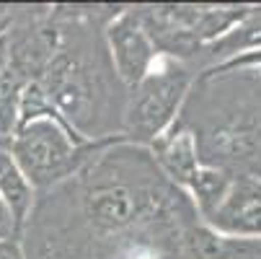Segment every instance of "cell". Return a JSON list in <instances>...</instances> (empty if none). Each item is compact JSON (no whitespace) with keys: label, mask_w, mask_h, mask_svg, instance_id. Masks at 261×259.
<instances>
[{"label":"cell","mask_w":261,"mask_h":259,"mask_svg":"<svg viewBox=\"0 0 261 259\" xmlns=\"http://www.w3.org/2000/svg\"><path fill=\"white\" fill-rule=\"evenodd\" d=\"M199 223L192 197L153 153L117 137L36 195L21 244L26 259H197Z\"/></svg>","instance_id":"1"},{"label":"cell","mask_w":261,"mask_h":259,"mask_svg":"<svg viewBox=\"0 0 261 259\" xmlns=\"http://www.w3.org/2000/svg\"><path fill=\"white\" fill-rule=\"evenodd\" d=\"M122 6H52L57 44L36 86L86 143L122 137L127 88L111 65L103 29Z\"/></svg>","instance_id":"2"},{"label":"cell","mask_w":261,"mask_h":259,"mask_svg":"<svg viewBox=\"0 0 261 259\" xmlns=\"http://www.w3.org/2000/svg\"><path fill=\"white\" fill-rule=\"evenodd\" d=\"M192 132L202 166L261 174V65L202 70L176 117Z\"/></svg>","instance_id":"3"},{"label":"cell","mask_w":261,"mask_h":259,"mask_svg":"<svg viewBox=\"0 0 261 259\" xmlns=\"http://www.w3.org/2000/svg\"><path fill=\"white\" fill-rule=\"evenodd\" d=\"M248 6L215 3H147L132 6L142 29L153 39L161 57L178 60L197 70V57L207 44L230 31Z\"/></svg>","instance_id":"4"},{"label":"cell","mask_w":261,"mask_h":259,"mask_svg":"<svg viewBox=\"0 0 261 259\" xmlns=\"http://www.w3.org/2000/svg\"><path fill=\"white\" fill-rule=\"evenodd\" d=\"M199 73L171 57H158L155 67L127 91L122 140L150 148L161 135L171 130L181 106L192 91V83Z\"/></svg>","instance_id":"5"},{"label":"cell","mask_w":261,"mask_h":259,"mask_svg":"<svg viewBox=\"0 0 261 259\" xmlns=\"http://www.w3.org/2000/svg\"><path fill=\"white\" fill-rule=\"evenodd\" d=\"M8 145L34 192L39 195L70 179L98 143L81 140L57 117H36L21 122L8 137Z\"/></svg>","instance_id":"6"},{"label":"cell","mask_w":261,"mask_h":259,"mask_svg":"<svg viewBox=\"0 0 261 259\" xmlns=\"http://www.w3.org/2000/svg\"><path fill=\"white\" fill-rule=\"evenodd\" d=\"M199 218L215 233L261 239V176L230 171L217 200Z\"/></svg>","instance_id":"7"},{"label":"cell","mask_w":261,"mask_h":259,"mask_svg":"<svg viewBox=\"0 0 261 259\" xmlns=\"http://www.w3.org/2000/svg\"><path fill=\"white\" fill-rule=\"evenodd\" d=\"M103 42L114 65L122 86L129 91L135 88L158 62V50L153 39L142 29L140 18L135 16L132 6H122V11L111 18L103 29Z\"/></svg>","instance_id":"8"},{"label":"cell","mask_w":261,"mask_h":259,"mask_svg":"<svg viewBox=\"0 0 261 259\" xmlns=\"http://www.w3.org/2000/svg\"><path fill=\"white\" fill-rule=\"evenodd\" d=\"M147 151L153 153V161L166 174V179L173 181L184 192L192 187L197 171L202 169V161H199V153H197V143H194L192 132L178 122H173L171 130L166 135H161Z\"/></svg>","instance_id":"9"},{"label":"cell","mask_w":261,"mask_h":259,"mask_svg":"<svg viewBox=\"0 0 261 259\" xmlns=\"http://www.w3.org/2000/svg\"><path fill=\"white\" fill-rule=\"evenodd\" d=\"M251 52H261V6H248L243 18L230 31H225L220 39L202 50V55L197 57V73L225 65Z\"/></svg>","instance_id":"10"},{"label":"cell","mask_w":261,"mask_h":259,"mask_svg":"<svg viewBox=\"0 0 261 259\" xmlns=\"http://www.w3.org/2000/svg\"><path fill=\"white\" fill-rule=\"evenodd\" d=\"M0 197H3L6 205L11 207L18 228H23L26 218H29V213L34 207L36 192L29 184L26 174L21 171L18 161L13 158L8 137H0Z\"/></svg>","instance_id":"11"},{"label":"cell","mask_w":261,"mask_h":259,"mask_svg":"<svg viewBox=\"0 0 261 259\" xmlns=\"http://www.w3.org/2000/svg\"><path fill=\"white\" fill-rule=\"evenodd\" d=\"M29 83L13 65L6 31L0 34V137H11L18 125V104Z\"/></svg>","instance_id":"12"},{"label":"cell","mask_w":261,"mask_h":259,"mask_svg":"<svg viewBox=\"0 0 261 259\" xmlns=\"http://www.w3.org/2000/svg\"><path fill=\"white\" fill-rule=\"evenodd\" d=\"M197 259H261V239L253 236H222L204 223L194 233Z\"/></svg>","instance_id":"13"},{"label":"cell","mask_w":261,"mask_h":259,"mask_svg":"<svg viewBox=\"0 0 261 259\" xmlns=\"http://www.w3.org/2000/svg\"><path fill=\"white\" fill-rule=\"evenodd\" d=\"M6 239H21V228L16 223L11 207L6 205V200L0 197V241H6Z\"/></svg>","instance_id":"14"},{"label":"cell","mask_w":261,"mask_h":259,"mask_svg":"<svg viewBox=\"0 0 261 259\" xmlns=\"http://www.w3.org/2000/svg\"><path fill=\"white\" fill-rule=\"evenodd\" d=\"M0 259H26L21 239H6V241H0Z\"/></svg>","instance_id":"15"},{"label":"cell","mask_w":261,"mask_h":259,"mask_svg":"<svg viewBox=\"0 0 261 259\" xmlns=\"http://www.w3.org/2000/svg\"><path fill=\"white\" fill-rule=\"evenodd\" d=\"M230 62H243V65H261V52H251V55H241Z\"/></svg>","instance_id":"16"},{"label":"cell","mask_w":261,"mask_h":259,"mask_svg":"<svg viewBox=\"0 0 261 259\" xmlns=\"http://www.w3.org/2000/svg\"><path fill=\"white\" fill-rule=\"evenodd\" d=\"M11 18H13V6H11V11H8L6 16H0V34H3V31L11 26Z\"/></svg>","instance_id":"17"},{"label":"cell","mask_w":261,"mask_h":259,"mask_svg":"<svg viewBox=\"0 0 261 259\" xmlns=\"http://www.w3.org/2000/svg\"><path fill=\"white\" fill-rule=\"evenodd\" d=\"M8 11H11V6H8V3H0V16H6Z\"/></svg>","instance_id":"18"}]
</instances>
